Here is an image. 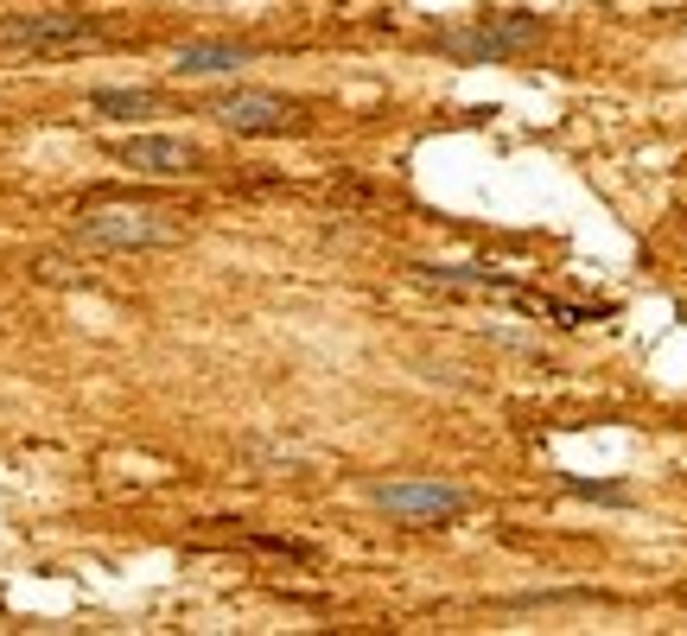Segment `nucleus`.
<instances>
[{
    "label": "nucleus",
    "instance_id": "7",
    "mask_svg": "<svg viewBox=\"0 0 687 636\" xmlns=\"http://www.w3.org/2000/svg\"><path fill=\"white\" fill-rule=\"evenodd\" d=\"M254 64V45H178L173 51V76L198 83V76H236Z\"/></svg>",
    "mask_w": 687,
    "mask_h": 636
},
{
    "label": "nucleus",
    "instance_id": "1",
    "mask_svg": "<svg viewBox=\"0 0 687 636\" xmlns=\"http://www.w3.org/2000/svg\"><path fill=\"white\" fill-rule=\"evenodd\" d=\"M548 39V20H534V13H483L471 25H452V32H439L433 45L458 58V64H503V58H522Z\"/></svg>",
    "mask_w": 687,
    "mask_h": 636
},
{
    "label": "nucleus",
    "instance_id": "6",
    "mask_svg": "<svg viewBox=\"0 0 687 636\" xmlns=\"http://www.w3.org/2000/svg\"><path fill=\"white\" fill-rule=\"evenodd\" d=\"M115 166H127L140 178H191L204 166V153L191 140H178V134H134V140L115 147Z\"/></svg>",
    "mask_w": 687,
    "mask_h": 636
},
{
    "label": "nucleus",
    "instance_id": "8",
    "mask_svg": "<svg viewBox=\"0 0 687 636\" xmlns=\"http://www.w3.org/2000/svg\"><path fill=\"white\" fill-rule=\"evenodd\" d=\"M414 274L433 286H458V293H516V280L497 268H471V261H414Z\"/></svg>",
    "mask_w": 687,
    "mask_h": 636
},
{
    "label": "nucleus",
    "instance_id": "2",
    "mask_svg": "<svg viewBox=\"0 0 687 636\" xmlns=\"http://www.w3.org/2000/svg\"><path fill=\"white\" fill-rule=\"evenodd\" d=\"M76 236L90 249L127 254V249H166V242H178V223L166 210H153V204H96V210L76 217Z\"/></svg>",
    "mask_w": 687,
    "mask_h": 636
},
{
    "label": "nucleus",
    "instance_id": "3",
    "mask_svg": "<svg viewBox=\"0 0 687 636\" xmlns=\"http://www.w3.org/2000/svg\"><path fill=\"white\" fill-rule=\"evenodd\" d=\"M369 503L382 515L407 522V529H446V522H458L471 509V490L439 478H395V483H369Z\"/></svg>",
    "mask_w": 687,
    "mask_h": 636
},
{
    "label": "nucleus",
    "instance_id": "5",
    "mask_svg": "<svg viewBox=\"0 0 687 636\" xmlns=\"http://www.w3.org/2000/svg\"><path fill=\"white\" fill-rule=\"evenodd\" d=\"M204 115L217 127H229V134H287L293 127V102L274 96V90H223V96H210Z\"/></svg>",
    "mask_w": 687,
    "mask_h": 636
},
{
    "label": "nucleus",
    "instance_id": "4",
    "mask_svg": "<svg viewBox=\"0 0 687 636\" xmlns=\"http://www.w3.org/2000/svg\"><path fill=\"white\" fill-rule=\"evenodd\" d=\"M108 32L90 13H13L0 20V51H32V58H58V51H90Z\"/></svg>",
    "mask_w": 687,
    "mask_h": 636
},
{
    "label": "nucleus",
    "instance_id": "10",
    "mask_svg": "<svg viewBox=\"0 0 687 636\" xmlns=\"http://www.w3.org/2000/svg\"><path fill=\"white\" fill-rule=\"evenodd\" d=\"M573 497H585V503H631V490L624 483H585V478H560Z\"/></svg>",
    "mask_w": 687,
    "mask_h": 636
},
{
    "label": "nucleus",
    "instance_id": "9",
    "mask_svg": "<svg viewBox=\"0 0 687 636\" xmlns=\"http://www.w3.org/2000/svg\"><path fill=\"white\" fill-rule=\"evenodd\" d=\"M90 115H102V122H140V115H159V96L153 90H90Z\"/></svg>",
    "mask_w": 687,
    "mask_h": 636
}]
</instances>
